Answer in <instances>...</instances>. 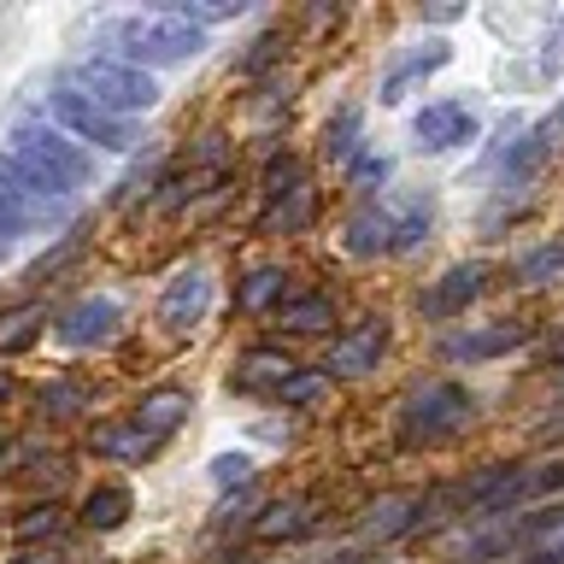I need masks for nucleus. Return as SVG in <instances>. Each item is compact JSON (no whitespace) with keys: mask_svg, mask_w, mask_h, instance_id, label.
Returning <instances> with one entry per match:
<instances>
[{"mask_svg":"<svg viewBox=\"0 0 564 564\" xmlns=\"http://www.w3.org/2000/svg\"><path fill=\"white\" fill-rule=\"evenodd\" d=\"M0 176H7L12 188L35 194V200H59L65 188L88 183V153L70 148L59 130H47V123H18L12 130V148L0 159Z\"/></svg>","mask_w":564,"mask_h":564,"instance_id":"obj_1","label":"nucleus"},{"mask_svg":"<svg viewBox=\"0 0 564 564\" xmlns=\"http://www.w3.org/2000/svg\"><path fill=\"white\" fill-rule=\"evenodd\" d=\"M106 42L118 47V65L130 59V70L135 65H183L206 47V30H194L171 12H148V18H118V24H106Z\"/></svg>","mask_w":564,"mask_h":564,"instance_id":"obj_2","label":"nucleus"},{"mask_svg":"<svg viewBox=\"0 0 564 564\" xmlns=\"http://www.w3.org/2000/svg\"><path fill=\"white\" fill-rule=\"evenodd\" d=\"M70 95H83L88 106H100V112H148V106L159 100V88L148 83V70H130V65H118V59H83L77 70H65V83Z\"/></svg>","mask_w":564,"mask_h":564,"instance_id":"obj_3","label":"nucleus"},{"mask_svg":"<svg viewBox=\"0 0 564 564\" xmlns=\"http://www.w3.org/2000/svg\"><path fill=\"white\" fill-rule=\"evenodd\" d=\"M405 441H447L453 430H465L470 423V400H465V388L458 382H423V388H412V394H405Z\"/></svg>","mask_w":564,"mask_h":564,"instance_id":"obj_4","label":"nucleus"},{"mask_svg":"<svg viewBox=\"0 0 564 564\" xmlns=\"http://www.w3.org/2000/svg\"><path fill=\"white\" fill-rule=\"evenodd\" d=\"M53 112L65 118V130H77L83 141H100V148H112V153H135V148H141V135H135L130 118L100 112V106H88L83 95H70V88H59V95H53Z\"/></svg>","mask_w":564,"mask_h":564,"instance_id":"obj_5","label":"nucleus"},{"mask_svg":"<svg viewBox=\"0 0 564 564\" xmlns=\"http://www.w3.org/2000/svg\"><path fill=\"white\" fill-rule=\"evenodd\" d=\"M412 135H417V153H447V148H458V141L476 135V118H470L465 100H435V106L417 112Z\"/></svg>","mask_w":564,"mask_h":564,"instance_id":"obj_6","label":"nucleus"},{"mask_svg":"<svg viewBox=\"0 0 564 564\" xmlns=\"http://www.w3.org/2000/svg\"><path fill=\"white\" fill-rule=\"evenodd\" d=\"M206 294H212L206 271H183V276H171V282H165V294H159V324H165L171 335L194 329V324H200V312H206Z\"/></svg>","mask_w":564,"mask_h":564,"instance_id":"obj_7","label":"nucleus"},{"mask_svg":"<svg viewBox=\"0 0 564 564\" xmlns=\"http://www.w3.org/2000/svg\"><path fill=\"white\" fill-rule=\"evenodd\" d=\"M423 523V500L417 494H382V500L365 506V523H359V541H400Z\"/></svg>","mask_w":564,"mask_h":564,"instance_id":"obj_8","label":"nucleus"},{"mask_svg":"<svg viewBox=\"0 0 564 564\" xmlns=\"http://www.w3.org/2000/svg\"><path fill=\"white\" fill-rule=\"evenodd\" d=\"M112 329H118V306L106 294H88L59 317V341L65 347H100V341H112Z\"/></svg>","mask_w":564,"mask_h":564,"instance_id":"obj_9","label":"nucleus"},{"mask_svg":"<svg viewBox=\"0 0 564 564\" xmlns=\"http://www.w3.org/2000/svg\"><path fill=\"white\" fill-rule=\"evenodd\" d=\"M382 347H388V324H382V317H370V324H359L352 335H341V341L329 347V370H324V377H365V370L382 359Z\"/></svg>","mask_w":564,"mask_h":564,"instance_id":"obj_10","label":"nucleus"},{"mask_svg":"<svg viewBox=\"0 0 564 564\" xmlns=\"http://www.w3.org/2000/svg\"><path fill=\"white\" fill-rule=\"evenodd\" d=\"M482 282H488V264H453V271L417 300V312H423V317H453V312H465L470 300L482 294Z\"/></svg>","mask_w":564,"mask_h":564,"instance_id":"obj_11","label":"nucleus"},{"mask_svg":"<svg viewBox=\"0 0 564 564\" xmlns=\"http://www.w3.org/2000/svg\"><path fill=\"white\" fill-rule=\"evenodd\" d=\"M312 523H317V500H306V494H289V500L264 506V518L253 523V535H259V541H294V535H306Z\"/></svg>","mask_w":564,"mask_h":564,"instance_id":"obj_12","label":"nucleus"},{"mask_svg":"<svg viewBox=\"0 0 564 564\" xmlns=\"http://www.w3.org/2000/svg\"><path fill=\"white\" fill-rule=\"evenodd\" d=\"M176 423H188V394L183 388H153V394H141V412H135V430L165 441Z\"/></svg>","mask_w":564,"mask_h":564,"instance_id":"obj_13","label":"nucleus"},{"mask_svg":"<svg viewBox=\"0 0 564 564\" xmlns=\"http://www.w3.org/2000/svg\"><path fill=\"white\" fill-rule=\"evenodd\" d=\"M447 59H453V47H447V42H423L417 53H405V59L382 77V100H388V106L405 100V88H412L417 77H430V70H441Z\"/></svg>","mask_w":564,"mask_h":564,"instance_id":"obj_14","label":"nucleus"},{"mask_svg":"<svg viewBox=\"0 0 564 564\" xmlns=\"http://www.w3.org/2000/svg\"><path fill=\"white\" fill-rule=\"evenodd\" d=\"M347 247L352 253H394V212L388 206H365L347 224Z\"/></svg>","mask_w":564,"mask_h":564,"instance_id":"obj_15","label":"nucleus"},{"mask_svg":"<svg viewBox=\"0 0 564 564\" xmlns=\"http://www.w3.org/2000/svg\"><path fill=\"white\" fill-rule=\"evenodd\" d=\"M518 341H523V324H494L482 335H447L441 352H447V359H494V352H506Z\"/></svg>","mask_w":564,"mask_h":564,"instance_id":"obj_16","label":"nucleus"},{"mask_svg":"<svg viewBox=\"0 0 564 564\" xmlns=\"http://www.w3.org/2000/svg\"><path fill=\"white\" fill-rule=\"evenodd\" d=\"M47 212H65V206L59 200H35V194L12 188L7 176H0V229H7V236H18L30 218H47Z\"/></svg>","mask_w":564,"mask_h":564,"instance_id":"obj_17","label":"nucleus"},{"mask_svg":"<svg viewBox=\"0 0 564 564\" xmlns=\"http://www.w3.org/2000/svg\"><path fill=\"white\" fill-rule=\"evenodd\" d=\"M335 324V306L324 294H300L294 306H282V329L289 335H324Z\"/></svg>","mask_w":564,"mask_h":564,"instance_id":"obj_18","label":"nucleus"},{"mask_svg":"<svg viewBox=\"0 0 564 564\" xmlns=\"http://www.w3.org/2000/svg\"><path fill=\"white\" fill-rule=\"evenodd\" d=\"M123 518H130V488H95L83 500V523L95 529H118Z\"/></svg>","mask_w":564,"mask_h":564,"instance_id":"obj_19","label":"nucleus"},{"mask_svg":"<svg viewBox=\"0 0 564 564\" xmlns=\"http://www.w3.org/2000/svg\"><path fill=\"white\" fill-rule=\"evenodd\" d=\"M282 282H289V276H282L276 264H259V271L236 289V306H241V312H264V306H271V300L282 294Z\"/></svg>","mask_w":564,"mask_h":564,"instance_id":"obj_20","label":"nucleus"},{"mask_svg":"<svg viewBox=\"0 0 564 564\" xmlns=\"http://www.w3.org/2000/svg\"><path fill=\"white\" fill-rule=\"evenodd\" d=\"M388 212H394V253L417 247L423 229H430V200H423V194H412L405 206H388Z\"/></svg>","mask_w":564,"mask_h":564,"instance_id":"obj_21","label":"nucleus"},{"mask_svg":"<svg viewBox=\"0 0 564 564\" xmlns=\"http://www.w3.org/2000/svg\"><path fill=\"white\" fill-rule=\"evenodd\" d=\"M289 377H294V365L282 359V352H247V359L236 365V382L241 388H253V382H276L282 388Z\"/></svg>","mask_w":564,"mask_h":564,"instance_id":"obj_22","label":"nucleus"},{"mask_svg":"<svg viewBox=\"0 0 564 564\" xmlns=\"http://www.w3.org/2000/svg\"><path fill=\"white\" fill-rule=\"evenodd\" d=\"M95 447H100V453H112V458H148L159 441H153V435H141L135 423H130V430H100V435H95Z\"/></svg>","mask_w":564,"mask_h":564,"instance_id":"obj_23","label":"nucleus"},{"mask_svg":"<svg viewBox=\"0 0 564 564\" xmlns=\"http://www.w3.org/2000/svg\"><path fill=\"white\" fill-rule=\"evenodd\" d=\"M352 141H359V106H341V112H335V123H324V153H329V159H347Z\"/></svg>","mask_w":564,"mask_h":564,"instance_id":"obj_24","label":"nucleus"},{"mask_svg":"<svg viewBox=\"0 0 564 564\" xmlns=\"http://www.w3.org/2000/svg\"><path fill=\"white\" fill-rule=\"evenodd\" d=\"M306 212H312V188L300 183V188L289 194V206H271V212H264V229H282V236H289V229L306 224Z\"/></svg>","mask_w":564,"mask_h":564,"instance_id":"obj_25","label":"nucleus"},{"mask_svg":"<svg viewBox=\"0 0 564 564\" xmlns=\"http://www.w3.org/2000/svg\"><path fill=\"white\" fill-rule=\"evenodd\" d=\"M553 271H564V241H558V247H541V253H529V259L518 264L523 282H546Z\"/></svg>","mask_w":564,"mask_h":564,"instance_id":"obj_26","label":"nucleus"},{"mask_svg":"<svg viewBox=\"0 0 564 564\" xmlns=\"http://www.w3.org/2000/svg\"><path fill=\"white\" fill-rule=\"evenodd\" d=\"M35 324H42V312H35V306L0 317V347H30V329H35Z\"/></svg>","mask_w":564,"mask_h":564,"instance_id":"obj_27","label":"nucleus"},{"mask_svg":"<svg viewBox=\"0 0 564 564\" xmlns=\"http://www.w3.org/2000/svg\"><path fill=\"white\" fill-rule=\"evenodd\" d=\"M247 476H253V458H241V453L212 458V482H218V488H241Z\"/></svg>","mask_w":564,"mask_h":564,"instance_id":"obj_28","label":"nucleus"},{"mask_svg":"<svg viewBox=\"0 0 564 564\" xmlns=\"http://www.w3.org/2000/svg\"><path fill=\"white\" fill-rule=\"evenodd\" d=\"M12 535H18V541H42V535H59V511H53V506L30 511L24 523H12Z\"/></svg>","mask_w":564,"mask_h":564,"instance_id":"obj_29","label":"nucleus"},{"mask_svg":"<svg viewBox=\"0 0 564 564\" xmlns=\"http://www.w3.org/2000/svg\"><path fill=\"white\" fill-rule=\"evenodd\" d=\"M529 141H535L541 153H553V148H558V141H564V100H558L553 112H546V118L535 123V130H529Z\"/></svg>","mask_w":564,"mask_h":564,"instance_id":"obj_30","label":"nucleus"},{"mask_svg":"<svg viewBox=\"0 0 564 564\" xmlns=\"http://www.w3.org/2000/svg\"><path fill=\"white\" fill-rule=\"evenodd\" d=\"M317 388H324V370H294L289 382H282V400H294V405H306Z\"/></svg>","mask_w":564,"mask_h":564,"instance_id":"obj_31","label":"nucleus"},{"mask_svg":"<svg viewBox=\"0 0 564 564\" xmlns=\"http://www.w3.org/2000/svg\"><path fill=\"white\" fill-rule=\"evenodd\" d=\"M42 405H47V417H65V412H77V405H83V388L77 382H59L53 394H42Z\"/></svg>","mask_w":564,"mask_h":564,"instance_id":"obj_32","label":"nucleus"},{"mask_svg":"<svg viewBox=\"0 0 564 564\" xmlns=\"http://www.w3.org/2000/svg\"><path fill=\"white\" fill-rule=\"evenodd\" d=\"M388 176V159H359V165H352V188H377Z\"/></svg>","mask_w":564,"mask_h":564,"instance_id":"obj_33","label":"nucleus"},{"mask_svg":"<svg viewBox=\"0 0 564 564\" xmlns=\"http://www.w3.org/2000/svg\"><path fill=\"white\" fill-rule=\"evenodd\" d=\"M271 53H276V35H259V42H253V53H247V65H241V70H247V77H253V70H259L264 59H271Z\"/></svg>","mask_w":564,"mask_h":564,"instance_id":"obj_34","label":"nucleus"},{"mask_svg":"<svg viewBox=\"0 0 564 564\" xmlns=\"http://www.w3.org/2000/svg\"><path fill=\"white\" fill-rule=\"evenodd\" d=\"M7 241H12V236H7V229H0V259H7Z\"/></svg>","mask_w":564,"mask_h":564,"instance_id":"obj_35","label":"nucleus"},{"mask_svg":"<svg viewBox=\"0 0 564 564\" xmlns=\"http://www.w3.org/2000/svg\"><path fill=\"white\" fill-rule=\"evenodd\" d=\"M546 564H564V553H558V558H546Z\"/></svg>","mask_w":564,"mask_h":564,"instance_id":"obj_36","label":"nucleus"},{"mask_svg":"<svg viewBox=\"0 0 564 564\" xmlns=\"http://www.w3.org/2000/svg\"><path fill=\"white\" fill-rule=\"evenodd\" d=\"M0 394H7V377H0Z\"/></svg>","mask_w":564,"mask_h":564,"instance_id":"obj_37","label":"nucleus"}]
</instances>
